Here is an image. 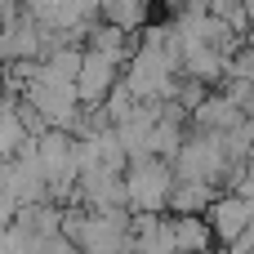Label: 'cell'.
Listing matches in <instances>:
<instances>
[{
  "mask_svg": "<svg viewBox=\"0 0 254 254\" xmlns=\"http://www.w3.org/2000/svg\"><path fill=\"white\" fill-rule=\"evenodd\" d=\"M174 188V165L165 156H134L125 165V201L129 210H152L161 214Z\"/></svg>",
  "mask_w": 254,
  "mask_h": 254,
  "instance_id": "cell-1",
  "label": "cell"
},
{
  "mask_svg": "<svg viewBox=\"0 0 254 254\" xmlns=\"http://www.w3.org/2000/svg\"><path fill=\"white\" fill-rule=\"evenodd\" d=\"M116 71H121V58L116 54H103V49H89L80 54V71H76V94H80V107H98L103 94L116 85Z\"/></svg>",
  "mask_w": 254,
  "mask_h": 254,
  "instance_id": "cell-2",
  "label": "cell"
},
{
  "mask_svg": "<svg viewBox=\"0 0 254 254\" xmlns=\"http://www.w3.org/2000/svg\"><path fill=\"white\" fill-rule=\"evenodd\" d=\"M129 254H179V246H174V219L138 210V219H129Z\"/></svg>",
  "mask_w": 254,
  "mask_h": 254,
  "instance_id": "cell-3",
  "label": "cell"
},
{
  "mask_svg": "<svg viewBox=\"0 0 254 254\" xmlns=\"http://www.w3.org/2000/svg\"><path fill=\"white\" fill-rule=\"evenodd\" d=\"M205 219H210L214 241L232 246V241H237V237L250 228V201H246V196H237V192L214 196V201H210V210H205Z\"/></svg>",
  "mask_w": 254,
  "mask_h": 254,
  "instance_id": "cell-4",
  "label": "cell"
},
{
  "mask_svg": "<svg viewBox=\"0 0 254 254\" xmlns=\"http://www.w3.org/2000/svg\"><path fill=\"white\" fill-rule=\"evenodd\" d=\"M192 129H205V134H223V129H232V125H241L246 121V107H237L232 98H223V94H205L192 112Z\"/></svg>",
  "mask_w": 254,
  "mask_h": 254,
  "instance_id": "cell-5",
  "label": "cell"
},
{
  "mask_svg": "<svg viewBox=\"0 0 254 254\" xmlns=\"http://www.w3.org/2000/svg\"><path fill=\"white\" fill-rule=\"evenodd\" d=\"M214 196H219V192H214L210 179H174L165 210H174V214H205Z\"/></svg>",
  "mask_w": 254,
  "mask_h": 254,
  "instance_id": "cell-6",
  "label": "cell"
},
{
  "mask_svg": "<svg viewBox=\"0 0 254 254\" xmlns=\"http://www.w3.org/2000/svg\"><path fill=\"white\" fill-rule=\"evenodd\" d=\"M174 246H179V254H205L214 246L210 219L205 214H174Z\"/></svg>",
  "mask_w": 254,
  "mask_h": 254,
  "instance_id": "cell-7",
  "label": "cell"
},
{
  "mask_svg": "<svg viewBox=\"0 0 254 254\" xmlns=\"http://www.w3.org/2000/svg\"><path fill=\"white\" fill-rule=\"evenodd\" d=\"M143 4H156V0H143Z\"/></svg>",
  "mask_w": 254,
  "mask_h": 254,
  "instance_id": "cell-8",
  "label": "cell"
},
{
  "mask_svg": "<svg viewBox=\"0 0 254 254\" xmlns=\"http://www.w3.org/2000/svg\"><path fill=\"white\" fill-rule=\"evenodd\" d=\"M219 254H232V250H219Z\"/></svg>",
  "mask_w": 254,
  "mask_h": 254,
  "instance_id": "cell-9",
  "label": "cell"
}]
</instances>
